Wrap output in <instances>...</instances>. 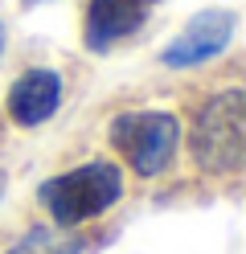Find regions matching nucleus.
Returning <instances> with one entry per match:
<instances>
[{
    "label": "nucleus",
    "mask_w": 246,
    "mask_h": 254,
    "mask_svg": "<svg viewBox=\"0 0 246 254\" xmlns=\"http://www.w3.org/2000/svg\"><path fill=\"white\" fill-rule=\"evenodd\" d=\"M119 197H123V172L111 160H90L62 177L41 181L37 189V201L49 209L54 226H82V221L107 213Z\"/></svg>",
    "instance_id": "f257e3e1"
},
{
    "label": "nucleus",
    "mask_w": 246,
    "mask_h": 254,
    "mask_svg": "<svg viewBox=\"0 0 246 254\" xmlns=\"http://www.w3.org/2000/svg\"><path fill=\"white\" fill-rule=\"evenodd\" d=\"M193 160L205 172H238L246 160V94L222 90L201 107L193 123Z\"/></svg>",
    "instance_id": "f03ea898"
},
{
    "label": "nucleus",
    "mask_w": 246,
    "mask_h": 254,
    "mask_svg": "<svg viewBox=\"0 0 246 254\" xmlns=\"http://www.w3.org/2000/svg\"><path fill=\"white\" fill-rule=\"evenodd\" d=\"M111 144L140 177H160L180 144V123L168 111H123L111 119Z\"/></svg>",
    "instance_id": "7ed1b4c3"
},
{
    "label": "nucleus",
    "mask_w": 246,
    "mask_h": 254,
    "mask_svg": "<svg viewBox=\"0 0 246 254\" xmlns=\"http://www.w3.org/2000/svg\"><path fill=\"white\" fill-rule=\"evenodd\" d=\"M234 29H238V12H230V8H201L160 50V66H168V70L205 66V62H213L230 41H234Z\"/></svg>",
    "instance_id": "20e7f679"
},
{
    "label": "nucleus",
    "mask_w": 246,
    "mask_h": 254,
    "mask_svg": "<svg viewBox=\"0 0 246 254\" xmlns=\"http://www.w3.org/2000/svg\"><path fill=\"white\" fill-rule=\"evenodd\" d=\"M148 8L152 4H144V0H90L82 37H86L94 54H107L148 21Z\"/></svg>",
    "instance_id": "39448f33"
},
{
    "label": "nucleus",
    "mask_w": 246,
    "mask_h": 254,
    "mask_svg": "<svg viewBox=\"0 0 246 254\" xmlns=\"http://www.w3.org/2000/svg\"><path fill=\"white\" fill-rule=\"evenodd\" d=\"M62 107V78L58 70H25L16 82L8 86V115L16 127H37L45 119H54Z\"/></svg>",
    "instance_id": "423d86ee"
},
{
    "label": "nucleus",
    "mask_w": 246,
    "mask_h": 254,
    "mask_svg": "<svg viewBox=\"0 0 246 254\" xmlns=\"http://www.w3.org/2000/svg\"><path fill=\"white\" fill-rule=\"evenodd\" d=\"M8 254H82V242L66 234V226H37L29 230L21 242H16Z\"/></svg>",
    "instance_id": "0eeeda50"
},
{
    "label": "nucleus",
    "mask_w": 246,
    "mask_h": 254,
    "mask_svg": "<svg viewBox=\"0 0 246 254\" xmlns=\"http://www.w3.org/2000/svg\"><path fill=\"white\" fill-rule=\"evenodd\" d=\"M0 54H4V25H0Z\"/></svg>",
    "instance_id": "6e6552de"
},
{
    "label": "nucleus",
    "mask_w": 246,
    "mask_h": 254,
    "mask_svg": "<svg viewBox=\"0 0 246 254\" xmlns=\"http://www.w3.org/2000/svg\"><path fill=\"white\" fill-rule=\"evenodd\" d=\"M4 185H8V181H4V172H0V197H4Z\"/></svg>",
    "instance_id": "1a4fd4ad"
},
{
    "label": "nucleus",
    "mask_w": 246,
    "mask_h": 254,
    "mask_svg": "<svg viewBox=\"0 0 246 254\" xmlns=\"http://www.w3.org/2000/svg\"><path fill=\"white\" fill-rule=\"evenodd\" d=\"M144 4H160V0H144Z\"/></svg>",
    "instance_id": "9d476101"
}]
</instances>
